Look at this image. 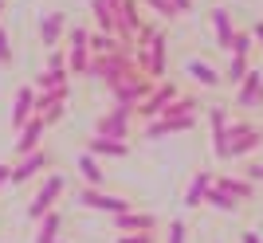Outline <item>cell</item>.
<instances>
[{"label": "cell", "mask_w": 263, "mask_h": 243, "mask_svg": "<svg viewBox=\"0 0 263 243\" xmlns=\"http://www.w3.org/2000/svg\"><path fill=\"white\" fill-rule=\"evenodd\" d=\"M252 39L263 47V20H255V24H252Z\"/></svg>", "instance_id": "35"}, {"label": "cell", "mask_w": 263, "mask_h": 243, "mask_svg": "<svg viewBox=\"0 0 263 243\" xmlns=\"http://www.w3.org/2000/svg\"><path fill=\"white\" fill-rule=\"evenodd\" d=\"M209 121H212V149H216V157L224 161V133H228L232 110H228V106H212V110H209Z\"/></svg>", "instance_id": "11"}, {"label": "cell", "mask_w": 263, "mask_h": 243, "mask_svg": "<svg viewBox=\"0 0 263 243\" xmlns=\"http://www.w3.org/2000/svg\"><path fill=\"white\" fill-rule=\"evenodd\" d=\"M0 63H12V44H8V32L0 28Z\"/></svg>", "instance_id": "30"}, {"label": "cell", "mask_w": 263, "mask_h": 243, "mask_svg": "<svg viewBox=\"0 0 263 243\" xmlns=\"http://www.w3.org/2000/svg\"><path fill=\"white\" fill-rule=\"evenodd\" d=\"M169 4L177 8V16H185V12H193V0H169Z\"/></svg>", "instance_id": "34"}, {"label": "cell", "mask_w": 263, "mask_h": 243, "mask_svg": "<svg viewBox=\"0 0 263 243\" xmlns=\"http://www.w3.org/2000/svg\"><path fill=\"white\" fill-rule=\"evenodd\" d=\"M87 28H75L71 32V51H67V75H87L90 63V44H87Z\"/></svg>", "instance_id": "6"}, {"label": "cell", "mask_w": 263, "mask_h": 243, "mask_svg": "<svg viewBox=\"0 0 263 243\" xmlns=\"http://www.w3.org/2000/svg\"><path fill=\"white\" fill-rule=\"evenodd\" d=\"M114 224H118L122 232H154V228H157V216H149V212H118Z\"/></svg>", "instance_id": "12"}, {"label": "cell", "mask_w": 263, "mask_h": 243, "mask_svg": "<svg viewBox=\"0 0 263 243\" xmlns=\"http://www.w3.org/2000/svg\"><path fill=\"white\" fill-rule=\"evenodd\" d=\"M44 161H47V153H44V149H32V153H24V161H20L16 169H12V177H8V180H16V185H20V180L35 177V173L44 169Z\"/></svg>", "instance_id": "14"}, {"label": "cell", "mask_w": 263, "mask_h": 243, "mask_svg": "<svg viewBox=\"0 0 263 243\" xmlns=\"http://www.w3.org/2000/svg\"><path fill=\"white\" fill-rule=\"evenodd\" d=\"M8 177H12V169H8V165H0V185H4Z\"/></svg>", "instance_id": "37"}, {"label": "cell", "mask_w": 263, "mask_h": 243, "mask_svg": "<svg viewBox=\"0 0 263 243\" xmlns=\"http://www.w3.org/2000/svg\"><path fill=\"white\" fill-rule=\"evenodd\" d=\"M185 75L193 78V83H200V87H220V83H224L216 67L200 63V59H189V63H185Z\"/></svg>", "instance_id": "13"}, {"label": "cell", "mask_w": 263, "mask_h": 243, "mask_svg": "<svg viewBox=\"0 0 263 243\" xmlns=\"http://www.w3.org/2000/svg\"><path fill=\"white\" fill-rule=\"evenodd\" d=\"M59 192H63V177H51L44 188H40V196H35V204L28 208V216H32V220H40L44 212H51V208H55V196H59Z\"/></svg>", "instance_id": "10"}, {"label": "cell", "mask_w": 263, "mask_h": 243, "mask_svg": "<svg viewBox=\"0 0 263 243\" xmlns=\"http://www.w3.org/2000/svg\"><path fill=\"white\" fill-rule=\"evenodd\" d=\"M40 130H44V118H40V114H35L32 121H24V126H20V141H16V149H20V153H32L35 145H40Z\"/></svg>", "instance_id": "17"}, {"label": "cell", "mask_w": 263, "mask_h": 243, "mask_svg": "<svg viewBox=\"0 0 263 243\" xmlns=\"http://www.w3.org/2000/svg\"><path fill=\"white\" fill-rule=\"evenodd\" d=\"M263 145V126L248 118H232L228 133H224V161H240V157H252Z\"/></svg>", "instance_id": "1"}, {"label": "cell", "mask_w": 263, "mask_h": 243, "mask_svg": "<svg viewBox=\"0 0 263 243\" xmlns=\"http://www.w3.org/2000/svg\"><path fill=\"white\" fill-rule=\"evenodd\" d=\"M40 220H44V228H40L35 243H55V235H59V228H63V216H59V212H44Z\"/></svg>", "instance_id": "26"}, {"label": "cell", "mask_w": 263, "mask_h": 243, "mask_svg": "<svg viewBox=\"0 0 263 243\" xmlns=\"http://www.w3.org/2000/svg\"><path fill=\"white\" fill-rule=\"evenodd\" d=\"M90 153H102V157H126L130 153V145L118 141V137H90Z\"/></svg>", "instance_id": "19"}, {"label": "cell", "mask_w": 263, "mask_h": 243, "mask_svg": "<svg viewBox=\"0 0 263 243\" xmlns=\"http://www.w3.org/2000/svg\"><path fill=\"white\" fill-rule=\"evenodd\" d=\"M67 87V71L63 67H47L44 75L35 78V90H40V94H44V90H63Z\"/></svg>", "instance_id": "22"}, {"label": "cell", "mask_w": 263, "mask_h": 243, "mask_svg": "<svg viewBox=\"0 0 263 243\" xmlns=\"http://www.w3.org/2000/svg\"><path fill=\"white\" fill-rule=\"evenodd\" d=\"M248 67H252V55H232L228 59V71H224V83H232V87H236V83H240L243 75H248Z\"/></svg>", "instance_id": "27"}, {"label": "cell", "mask_w": 263, "mask_h": 243, "mask_svg": "<svg viewBox=\"0 0 263 243\" xmlns=\"http://www.w3.org/2000/svg\"><path fill=\"white\" fill-rule=\"evenodd\" d=\"M149 87H154V78L149 75H130V78H122V83H114V98L122 102V106H138V102L149 94Z\"/></svg>", "instance_id": "5"}, {"label": "cell", "mask_w": 263, "mask_h": 243, "mask_svg": "<svg viewBox=\"0 0 263 243\" xmlns=\"http://www.w3.org/2000/svg\"><path fill=\"white\" fill-rule=\"evenodd\" d=\"M236 106H240V110L263 106V71L259 67H248V75L236 83Z\"/></svg>", "instance_id": "4"}, {"label": "cell", "mask_w": 263, "mask_h": 243, "mask_svg": "<svg viewBox=\"0 0 263 243\" xmlns=\"http://www.w3.org/2000/svg\"><path fill=\"white\" fill-rule=\"evenodd\" d=\"M204 204H212L216 212H240V200H236V196H228V192H224V188H220L216 180H212V188L204 192Z\"/></svg>", "instance_id": "21"}, {"label": "cell", "mask_w": 263, "mask_h": 243, "mask_svg": "<svg viewBox=\"0 0 263 243\" xmlns=\"http://www.w3.org/2000/svg\"><path fill=\"white\" fill-rule=\"evenodd\" d=\"M185 235H189V228H185L181 220L169 224V243H185Z\"/></svg>", "instance_id": "29"}, {"label": "cell", "mask_w": 263, "mask_h": 243, "mask_svg": "<svg viewBox=\"0 0 263 243\" xmlns=\"http://www.w3.org/2000/svg\"><path fill=\"white\" fill-rule=\"evenodd\" d=\"M4 4H8V0H0V12H4Z\"/></svg>", "instance_id": "38"}, {"label": "cell", "mask_w": 263, "mask_h": 243, "mask_svg": "<svg viewBox=\"0 0 263 243\" xmlns=\"http://www.w3.org/2000/svg\"><path fill=\"white\" fill-rule=\"evenodd\" d=\"M197 126V114H181V118H169V114H161V118H149L145 121V137H169V133H185Z\"/></svg>", "instance_id": "7"}, {"label": "cell", "mask_w": 263, "mask_h": 243, "mask_svg": "<svg viewBox=\"0 0 263 243\" xmlns=\"http://www.w3.org/2000/svg\"><path fill=\"white\" fill-rule=\"evenodd\" d=\"M177 94H181V87H177V83H169V78H165V83H154V87H149V94H145L134 110H138V118L149 121V118H157V114H161L165 106L177 98Z\"/></svg>", "instance_id": "3"}, {"label": "cell", "mask_w": 263, "mask_h": 243, "mask_svg": "<svg viewBox=\"0 0 263 243\" xmlns=\"http://www.w3.org/2000/svg\"><path fill=\"white\" fill-rule=\"evenodd\" d=\"M32 106H35V90H32V87H20V94H16V110H12V121H16V126H24V121H28V114H32Z\"/></svg>", "instance_id": "23"}, {"label": "cell", "mask_w": 263, "mask_h": 243, "mask_svg": "<svg viewBox=\"0 0 263 243\" xmlns=\"http://www.w3.org/2000/svg\"><path fill=\"white\" fill-rule=\"evenodd\" d=\"M75 169L83 173V180H87V185H95V188L102 185V169H99V161H95V153H83V157L75 161Z\"/></svg>", "instance_id": "25"}, {"label": "cell", "mask_w": 263, "mask_h": 243, "mask_svg": "<svg viewBox=\"0 0 263 243\" xmlns=\"http://www.w3.org/2000/svg\"><path fill=\"white\" fill-rule=\"evenodd\" d=\"M118 243H154V232H134V235H122Z\"/></svg>", "instance_id": "31"}, {"label": "cell", "mask_w": 263, "mask_h": 243, "mask_svg": "<svg viewBox=\"0 0 263 243\" xmlns=\"http://www.w3.org/2000/svg\"><path fill=\"white\" fill-rule=\"evenodd\" d=\"M142 0H118L114 4V35H118L122 44H134V35L142 32Z\"/></svg>", "instance_id": "2"}, {"label": "cell", "mask_w": 263, "mask_h": 243, "mask_svg": "<svg viewBox=\"0 0 263 243\" xmlns=\"http://www.w3.org/2000/svg\"><path fill=\"white\" fill-rule=\"evenodd\" d=\"M79 204H83V208H102V212H110V216L130 212V200H126V196H106V192H99L95 185L79 192Z\"/></svg>", "instance_id": "8"}, {"label": "cell", "mask_w": 263, "mask_h": 243, "mask_svg": "<svg viewBox=\"0 0 263 243\" xmlns=\"http://www.w3.org/2000/svg\"><path fill=\"white\" fill-rule=\"evenodd\" d=\"M47 67H63V71H67V59H63V51H59V47H51V59H47Z\"/></svg>", "instance_id": "33"}, {"label": "cell", "mask_w": 263, "mask_h": 243, "mask_svg": "<svg viewBox=\"0 0 263 243\" xmlns=\"http://www.w3.org/2000/svg\"><path fill=\"white\" fill-rule=\"evenodd\" d=\"M145 4H149V8H154L161 20H177V8L169 4V0H145Z\"/></svg>", "instance_id": "28"}, {"label": "cell", "mask_w": 263, "mask_h": 243, "mask_svg": "<svg viewBox=\"0 0 263 243\" xmlns=\"http://www.w3.org/2000/svg\"><path fill=\"white\" fill-rule=\"evenodd\" d=\"M240 243H263V239L255 232H240Z\"/></svg>", "instance_id": "36"}, {"label": "cell", "mask_w": 263, "mask_h": 243, "mask_svg": "<svg viewBox=\"0 0 263 243\" xmlns=\"http://www.w3.org/2000/svg\"><path fill=\"white\" fill-rule=\"evenodd\" d=\"M212 32H216V44L228 47L232 32H236V24H232V12L228 8H212Z\"/></svg>", "instance_id": "18"}, {"label": "cell", "mask_w": 263, "mask_h": 243, "mask_svg": "<svg viewBox=\"0 0 263 243\" xmlns=\"http://www.w3.org/2000/svg\"><path fill=\"white\" fill-rule=\"evenodd\" d=\"M130 118H134V106H122V102H118V106H114V110H110L95 130H99L102 137H118V141H122L126 130H130Z\"/></svg>", "instance_id": "9"}, {"label": "cell", "mask_w": 263, "mask_h": 243, "mask_svg": "<svg viewBox=\"0 0 263 243\" xmlns=\"http://www.w3.org/2000/svg\"><path fill=\"white\" fill-rule=\"evenodd\" d=\"M252 47H255L252 32H248V28H236V32H232V39H228V47H224V51H228V55H252Z\"/></svg>", "instance_id": "24"}, {"label": "cell", "mask_w": 263, "mask_h": 243, "mask_svg": "<svg viewBox=\"0 0 263 243\" xmlns=\"http://www.w3.org/2000/svg\"><path fill=\"white\" fill-rule=\"evenodd\" d=\"M212 180H216L228 196H236V200H252V196H255V185H252L248 177H243V180H240V177H212Z\"/></svg>", "instance_id": "16"}, {"label": "cell", "mask_w": 263, "mask_h": 243, "mask_svg": "<svg viewBox=\"0 0 263 243\" xmlns=\"http://www.w3.org/2000/svg\"><path fill=\"white\" fill-rule=\"evenodd\" d=\"M209 188H212V173H209V169H200L197 177H193V185L185 188V208H200Z\"/></svg>", "instance_id": "15"}, {"label": "cell", "mask_w": 263, "mask_h": 243, "mask_svg": "<svg viewBox=\"0 0 263 243\" xmlns=\"http://www.w3.org/2000/svg\"><path fill=\"white\" fill-rule=\"evenodd\" d=\"M243 177L252 180V185H263V165H248V169H243Z\"/></svg>", "instance_id": "32"}, {"label": "cell", "mask_w": 263, "mask_h": 243, "mask_svg": "<svg viewBox=\"0 0 263 243\" xmlns=\"http://www.w3.org/2000/svg\"><path fill=\"white\" fill-rule=\"evenodd\" d=\"M59 32H63V12L44 16V24H40V39H44V47H59Z\"/></svg>", "instance_id": "20"}]
</instances>
